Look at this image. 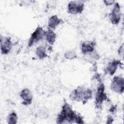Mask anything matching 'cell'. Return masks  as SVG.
I'll use <instances>...</instances> for the list:
<instances>
[{
  "mask_svg": "<svg viewBox=\"0 0 124 124\" xmlns=\"http://www.w3.org/2000/svg\"><path fill=\"white\" fill-rule=\"evenodd\" d=\"M57 123L58 124L64 123H84L82 117L76 113L71 106L65 102L63 104L61 112L58 114L57 118Z\"/></svg>",
  "mask_w": 124,
  "mask_h": 124,
  "instance_id": "1",
  "label": "cell"
},
{
  "mask_svg": "<svg viewBox=\"0 0 124 124\" xmlns=\"http://www.w3.org/2000/svg\"><path fill=\"white\" fill-rule=\"evenodd\" d=\"M93 95V92L90 89H86L83 86H78L70 94V98L74 101H82L86 103Z\"/></svg>",
  "mask_w": 124,
  "mask_h": 124,
  "instance_id": "2",
  "label": "cell"
},
{
  "mask_svg": "<svg viewBox=\"0 0 124 124\" xmlns=\"http://www.w3.org/2000/svg\"><path fill=\"white\" fill-rule=\"evenodd\" d=\"M45 33L46 31H45L42 27L39 26L37 27L32 32L29 39L28 44V46L29 47L32 46L35 44L43 39L45 37Z\"/></svg>",
  "mask_w": 124,
  "mask_h": 124,
  "instance_id": "3",
  "label": "cell"
},
{
  "mask_svg": "<svg viewBox=\"0 0 124 124\" xmlns=\"http://www.w3.org/2000/svg\"><path fill=\"white\" fill-rule=\"evenodd\" d=\"M108 99L107 96L105 93V86L103 83H100L97 88L95 97V104L97 108H100L103 102Z\"/></svg>",
  "mask_w": 124,
  "mask_h": 124,
  "instance_id": "4",
  "label": "cell"
},
{
  "mask_svg": "<svg viewBox=\"0 0 124 124\" xmlns=\"http://www.w3.org/2000/svg\"><path fill=\"white\" fill-rule=\"evenodd\" d=\"M84 7V1L81 0L71 1L68 5V12L73 15L81 13Z\"/></svg>",
  "mask_w": 124,
  "mask_h": 124,
  "instance_id": "5",
  "label": "cell"
},
{
  "mask_svg": "<svg viewBox=\"0 0 124 124\" xmlns=\"http://www.w3.org/2000/svg\"><path fill=\"white\" fill-rule=\"evenodd\" d=\"M124 78L120 76H115L112 80L110 84V88L113 91L121 94L124 92Z\"/></svg>",
  "mask_w": 124,
  "mask_h": 124,
  "instance_id": "6",
  "label": "cell"
},
{
  "mask_svg": "<svg viewBox=\"0 0 124 124\" xmlns=\"http://www.w3.org/2000/svg\"><path fill=\"white\" fill-rule=\"evenodd\" d=\"M121 17L120 6L118 3H115L114 7L109 15V18L113 24L117 25L120 22Z\"/></svg>",
  "mask_w": 124,
  "mask_h": 124,
  "instance_id": "7",
  "label": "cell"
},
{
  "mask_svg": "<svg viewBox=\"0 0 124 124\" xmlns=\"http://www.w3.org/2000/svg\"><path fill=\"white\" fill-rule=\"evenodd\" d=\"M12 42L10 37L1 36L0 38V49L3 54H8L12 49Z\"/></svg>",
  "mask_w": 124,
  "mask_h": 124,
  "instance_id": "8",
  "label": "cell"
},
{
  "mask_svg": "<svg viewBox=\"0 0 124 124\" xmlns=\"http://www.w3.org/2000/svg\"><path fill=\"white\" fill-rule=\"evenodd\" d=\"M20 96L23 100L22 104L23 105H29L31 103L33 96L31 92L29 89H23L20 93Z\"/></svg>",
  "mask_w": 124,
  "mask_h": 124,
  "instance_id": "9",
  "label": "cell"
},
{
  "mask_svg": "<svg viewBox=\"0 0 124 124\" xmlns=\"http://www.w3.org/2000/svg\"><path fill=\"white\" fill-rule=\"evenodd\" d=\"M95 43L93 41H88L82 43L81 46V50L84 54H91L94 50Z\"/></svg>",
  "mask_w": 124,
  "mask_h": 124,
  "instance_id": "10",
  "label": "cell"
},
{
  "mask_svg": "<svg viewBox=\"0 0 124 124\" xmlns=\"http://www.w3.org/2000/svg\"><path fill=\"white\" fill-rule=\"evenodd\" d=\"M62 20L58 17L56 15L52 16L49 19L48 22V29L53 30L62 22Z\"/></svg>",
  "mask_w": 124,
  "mask_h": 124,
  "instance_id": "11",
  "label": "cell"
},
{
  "mask_svg": "<svg viewBox=\"0 0 124 124\" xmlns=\"http://www.w3.org/2000/svg\"><path fill=\"white\" fill-rule=\"evenodd\" d=\"M121 64V62L118 60H113L108 63L106 68V71L108 74L112 75L116 72L119 65Z\"/></svg>",
  "mask_w": 124,
  "mask_h": 124,
  "instance_id": "12",
  "label": "cell"
},
{
  "mask_svg": "<svg viewBox=\"0 0 124 124\" xmlns=\"http://www.w3.org/2000/svg\"><path fill=\"white\" fill-rule=\"evenodd\" d=\"M45 37L46 42L49 44L52 45L54 44L55 42L56 34L52 30L48 29L47 31H46Z\"/></svg>",
  "mask_w": 124,
  "mask_h": 124,
  "instance_id": "13",
  "label": "cell"
},
{
  "mask_svg": "<svg viewBox=\"0 0 124 124\" xmlns=\"http://www.w3.org/2000/svg\"><path fill=\"white\" fill-rule=\"evenodd\" d=\"M35 54L40 59H43L47 56L46 53V49L45 47L43 46H39L36 48Z\"/></svg>",
  "mask_w": 124,
  "mask_h": 124,
  "instance_id": "14",
  "label": "cell"
},
{
  "mask_svg": "<svg viewBox=\"0 0 124 124\" xmlns=\"http://www.w3.org/2000/svg\"><path fill=\"white\" fill-rule=\"evenodd\" d=\"M17 122V116L16 113L13 111L10 113L7 118V122L9 124H15Z\"/></svg>",
  "mask_w": 124,
  "mask_h": 124,
  "instance_id": "15",
  "label": "cell"
},
{
  "mask_svg": "<svg viewBox=\"0 0 124 124\" xmlns=\"http://www.w3.org/2000/svg\"><path fill=\"white\" fill-rule=\"evenodd\" d=\"M77 56L76 52L74 51H67L64 54V57L66 59L69 60H72L77 58Z\"/></svg>",
  "mask_w": 124,
  "mask_h": 124,
  "instance_id": "16",
  "label": "cell"
},
{
  "mask_svg": "<svg viewBox=\"0 0 124 124\" xmlns=\"http://www.w3.org/2000/svg\"><path fill=\"white\" fill-rule=\"evenodd\" d=\"M104 2L105 4V5L108 6V5H110L114 4L115 3V1L112 0H104Z\"/></svg>",
  "mask_w": 124,
  "mask_h": 124,
  "instance_id": "17",
  "label": "cell"
},
{
  "mask_svg": "<svg viewBox=\"0 0 124 124\" xmlns=\"http://www.w3.org/2000/svg\"><path fill=\"white\" fill-rule=\"evenodd\" d=\"M119 51V53L120 54H122V55H123V52H124V48H123V45H122V46H121L120 47V48L118 50Z\"/></svg>",
  "mask_w": 124,
  "mask_h": 124,
  "instance_id": "18",
  "label": "cell"
},
{
  "mask_svg": "<svg viewBox=\"0 0 124 124\" xmlns=\"http://www.w3.org/2000/svg\"><path fill=\"white\" fill-rule=\"evenodd\" d=\"M113 121V118L112 117H111L110 116H108V119H107V123H111Z\"/></svg>",
  "mask_w": 124,
  "mask_h": 124,
  "instance_id": "19",
  "label": "cell"
}]
</instances>
